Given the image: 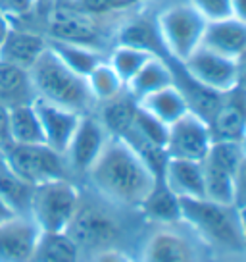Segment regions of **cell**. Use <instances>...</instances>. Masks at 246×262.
Masks as SVG:
<instances>
[{"mask_svg":"<svg viewBox=\"0 0 246 262\" xmlns=\"http://www.w3.org/2000/svg\"><path fill=\"white\" fill-rule=\"evenodd\" d=\"M85 176L100 199L121 208H139L158 180L131 145L112 135Z\"/></svg>","mask_w":246,"mask_h":262,"instance_id":"1","label":"cell"},{"mask_svg":"<svg viewBox=\"0 0 246 262\" xmlns=\"http://www.w3.org/2000/svg\"><path fill=\"white\" fill-rule=\"evenodd\" d=\"M29 74L39 100L73 110L77 114H90L96 106L87 77L69 70L50 49L37 58L29 68Z\"/></svg>","mask_w":246,"mask_h":262,"instance_id":"2","label":"cell"},{"mask_svg":"<svg viewBox=\"0 0 246 262\" xmlns=\"http://www.w3.org/2000/svg\"><path fill=\"white\" fill-rule=\"evenodd\" d=\"M181 224L189 226L206 247L231 254L244 253L237 205L210 199H181Z\"/></svg>","mask_w":246,"mask_h":262,"instance_id":"3","label":"cell"},{"mask_svg":"<svg viewBox=\"0 0 246 262\" xmlns=\"http://www.w3.org/2000/svg\"><path fill=\"white\" fill-rule=\"evenodd\" d=\"M112 206L114 205H110L100 196L94 201V199H87L81 193L73 220L69 222L66 233L79 247L83 258L85 254L89 258L90 254H96L100 251L119 249L117 243L123 235V228Z\"/></svg>","mask_w":246,"mask_h":262,"instance_id":"4","label":"cell"},{"mask_svg":"<svg viewBox=\"0 0 246 262\" xmlns=\"http://www.w3.org/2000/svg\"><path fill=\"white\" fill-rule=\"evenodd\" d=\"M79 199L81 191L69 178L46 181L33 189L29 216L42 233L66 231L69 222L73 220Z\"/></svg>","mask_w":246,"mask_h":262,"instance_id":"5","label":"cell"},{"mask_svg":"<svg viewBox=\"0 0 246 262\" xmlns=\"http://www.w3.org/2000/svg\"><path fill=\"white\" fill-rule=\"evenodd\" d=\"M156 25L165 54L183 62L202 45L208 21L190 4H175L158 16Z\"/></svg>","mask_w":246,"mask_h":262,"instance_id":"6","label":"cell"},{"mask_svg":"<svg viewBox=\"0 0 246 262\" xmlns=\"http://www.w3.org/2000/svg\"><path fill=\"white\" fill-rule=\"evenodd\" d=\"M4 160L17 178H21L33 187L46 181L69 178V168L64 155L56 152L44 143H37V145L10 143L4 148Z\"/></svg>","mask_w":246,"mask_h":262,"instance_id":"7","label":"cell"},{"mask_svg":"<svg viewBox=\"0 0 246 262\" xmlns=\"http://www.w3.org/2000/svg\"><path fill=\"white\" fill-rule=\"evenodd\" d=\"M44 14V29L42 33L52 41L79 42L99 49L100 25L96 16L85 12L73 2L67 0H52L48 6L37 10Z\"/></svg>","mask_w":246,"mask_h":262,"instance_id":"8","label":"cell"},{"mask_svg":"<svg viewBox=\"0 0 246 262\" xmlns=\"http://www.w3.org/2000/svg\"><path fill=\"white\" fill-rule=\"evenodd\" d=\"M181 66L185 72L198 81L202 87L213 93H229L238 87V62L227 56H222L206 47H198L189 58H185Z\"/></svg>","mask_w":246,"mask_h":262,"instance_id":"9","label":"cell"},{"mask_svg":"<svg viewBox=\"0 0 246 262\" xmlns=\"http://www.w3.org/2000/svg\"><path fill=\"white\" fill-rule=\"evenodd\" d=\"M213 143V135L204 118L187 112L167 127L165 152L169 158H185L202 162Z\"/></svg>","mask_w":246,"mask_h":262,"instance_id":"10","label":"cell"},{"mask_svg":"<svg viewBox=\"0 0 246 262\" xmlns=\"http://www.w3.org/2000/svg\"><path fill=\"white\" fill-rule=\"evenodd\" d=\"M198 239V237H196ZM175 226H160L146 239L139 262H204L202 245Z\"/></svg>","mask_w":246,"mask_h":262,"instance_id":"11","label":"cell"},{"mask_svg":"<svg viewBox=\"0 0 246 262\" xmlns=\"http://www.w3.org/2000/svg\"><path fill=\"white\" fill-rule=\"evenodd\" d=\"M108 139H110V133L102 125L99 116H92V112L83 114L73 137L64 152L69 173L85 176L89 172L90 166L96 162V158L102 152V148L106 147Z\"/></svg>","mask_w":246,"mask_h":262,"instance_id":"12","label":"cell"},{"mask_svg":"<svg viewBox=\"0 0 246 262\" xmlns=\"http://www.w3.org/2000/svg\"><path fill=\"white\" fill-rule=\"evenodd\" d=\"M41 229L29 214H16L0 224V262H33Z\"/></svg>","mask_w":246,"mask_h":262,"instance_id":"13","label":"cell"},{"mask_svg":"<svg viewBox=\"0 0 246 262\" xmlns=\"http://www.w3.org/2000/svg\"><path fill=\"white\" fill-rule=\"evenodd\" d=\"M46 49L48 39L41 29L23 24H12L0 47V60L29 70Z\"/></svg>","mask_w":246,"mask_h":262,"instance_id":"14","label":"cell"},{"mask_svg":"<svg viewBox=\"0 0 246 262\" xmlns=\"http://www.w3.org/2000/svg\"><path fill=\"white\" fill-rule=\"evenodd\" d=\"M208 125L213 141L242 139L246 133V91L235 87L229 93H223Z\"/></svg>","mask_w":246,"mask_h":262,"instance_id":"15","label":"cell"},{"mask_svg":"<svg viewBox=\"0 0 246 262\" xmlns=\"http://www.w3.org/2000/svg\"><path fill=\"white\" fill-rule=\"evenodd\" d=\"M35 108H37V114L41 120L44 145H48L56 152L64 155L83 114H77L73 110L56 106V104H50V102L39 100V98L35 100Z\"/></svg>","mask_w":246,"mask_h":262,"instance_id":"16","label":"cell"},{"mask_svg":"<svg viewBox=\"0 0 246 262\" xmlns=\"http://www.w3.org/2000/svg\"><path fill=\"white\" fill-rule=\"evenodd\" d=\"M202 47L238 62L246 54V24L233 16L208 21Z\"/></svg>","mask_w":246,"mask_h":262,"instance_id":"17","label":"cell"},{"mask_svg":"<svg viewBox=\"0 0 246 262\" xmlns=\"http://www.w3.org/2000/svg\"><path fill=\"white\" fill-rule=\"evenodd\" d=\"M162 180L181 199H206L202 162L185 158H167Z\"/></svg>","mask_w":246,"mask_h":262,"instance_id":"18","label":"cell"},{"mask_svg":"<svg viewBox=\"0 0 246 262\" xmlns=\"http://www.w3.org/2000/svg\"><path fill=\"white\" fill-rule=\"evenodd\" d=\"M142 216L158 226H177L181 224V199L173 193L162 178H158L150 193L139 205Z\"/></svg>","mask_w":246,"mask_h":262,"instance_id":"19","label":"cell"},{"mask_svg":"<svg viewBox=\"0 0 246 262\" xmlns=\"http://www.w3.org/2000/svg\"><path fill=\"white\" fill-rule=\"evenodd\" d=\"M37 93L29 70L0 60V104L16 108L23 104H33Z\"/></svg>","mask_w":246,"mask_h":262,"instance_id":"20","label":"cell"},{"mask_svg":"<svg viewBox=\"0 0 246 262\" xmlns=\"http://www.w3.org/2000/svg\"><path fill=\"white\" fill-rule=\"evenodd\" d=\"M173 70L167 58L150 56L137 74L125 83V89L137 102L156 91L173 85Z\"/></svg>","mask_w":246,"mask_h":262,"instance_id":"21","label":"cell"},{"mask_svg":"<svg viewBox=\"0 0 246 262\" xmlns=\"http://www.w3.org/2000/svg\"><path fill=\"white\" fill-rule=\"evenodd\" d=\"M139 106L144 108L146 112H150L165 125H171L173 122L179 120L181 116L189 112V104H187L183 93H181L175 83L152 93V95H148V97L140 98Z\"/></svg>","mask_w":246,"mask_h":262,"instance_id":"22","label":"cell"},{"mask_svg":"<svg viewBox=\"0 0 246 262\" xmlns=\"http://www.w3.org/2000/svg\"><path fill=\"white\" fill-rule=\"evenodd\" d=\"M48 49L69 70H73L75 74L83 75V77H87L100 62H104L108 58L100 49H94V47H89V45H79V42L52 41V39H48Z\"/></svg>","mask_w":246,"mask_h":262,"instance_id":"23","label":"cell"},{"mask_svg":"<svg viewBox=\"0 0 246 262\" xmlns=\"http://www.w3.org/2000/svg\"><path fill=\"white\" fill-rule=\"evenodd\" d=\"M204 172V195L210 201L235 205V176L237 172L206 156L202 160Z\"/></svg>","mask_w":246,"mask_h":262,"instance_id":"24","label":"cell"},{"mask_svg":"<svg viewBox=\"0 0 246 262\" xmlns=\"http://www.w3.org/2000/svg\"><path fill=\"white\" fill-rule=\"evenodd\" d=\"M135 112H137V100L125 89L115 98L102 102L99 120L112 137H123L131 129Z\"/></svg>","mask_w":246,"mask_h":262,"instance_id":"25","label":"cell"},{"mask_svg":"<svg viewBox=\"0 0 246 262\" xmlns=\"http://www.w3.org/2000/svg\"><path fill=\"white\" fill-rule=\"evenodd\" d=\"M117 45H127V47L144 50L154 56H167L160 31H158V25L148 19H133L123 25L117 35Z\"/></svg>","mask_w":246,"mask_h":262,"instance_id":"26","label":"cell"},{"mask_svg":"<svg viewBox=\"0 0 246 262\" xmlns=\"http://www.w3.org/2000/svg\"><path fill=\"white\" fill-rule=\"evenodd\" d=\"M33 262H85L79 247L66 231L41 233Z\"/></svg>","mask_w":246,"mask_h":262,"instance_id":"27","label":"cell"},{"mask_svg":"<svg viewBox=\"0 0 246 262\" xmlns=\"http://www.w3.org/2000/svg\"><path fill=\"white\" fill-rule=\"evenodd\" d=\"M10 139L17 145H37L44 143L41 120L33 104L10 108Z\"/></svg>","mask_w":246,"mask_h":262,"instance_id":"28","label":"cell"},{"mask_svg":"<svg viewBox=\"0 0 246 262\" xmlns=\"http://www.w3.org/2000/svg\"><path fill=\"white\" fill-rule=\"evenodd\" d=\"M33 185L17 178L8 166H0V196L8 203L17 214H29V205L33 196Z\"/></svg>","mask_w":246,"mask_h":262,"instance_id":"29","label":"cell"},{"mask_svg":"<svg viewBox=\"0 0 246 262\" xmlns=\"http://www.w3.org/2000/svg\"><path fill=\"white\" fill-rule=\"evenodd\" d=\"M87 83L92 93V97L96 100V104H102L106 100H112L117 95H121L125 91V83L121 77L115 74V70L110 66L108 58L104 62H100L89 75H87Z\"/></svg>","mask_w":246,"mask_h":262,"instance_id":"30","label":"cell"},{"mask_svg":"<svg viewBox=\"0 0 246 262\" xmlns=\"http://www.w3.org/2000/svg\"><path fill=\"white\" fill-rule=\"evenodd\" d=\"M150 56H154V54H148L144 50L133 49V47H127V45H117L110 52L108 62L115 70V74L121 77V81L127 83L144 66V62Z\"/></svg>","mask_w":246,"mask_h":262,"instance_id":"31","label":"cell"},{"mask_svg":"<svg viewBox=\"0 0 246 262\" xmlns=\"http://www.w3.org/2000/svg\"><path fill=\"white\" fill-rule=\"evenodd\" d=\"M0 12L12 24H29L37 12L35 0H0Z\"/></svg>","mask_w":246,"mask_h":262,"instance_id":"32","label":"cell"},{"mask_svg":"<svg viewBox=\"0 0 246 262\" xmlns=\"http://www.w3.org/2000/svg\"><path fill=\"white\" fill-rule=\"evenodd\" d=\"M189 4L206 21H217L231 16V0H190Z\"/></svg>","mask_w":246,"mask_h":262,"instance_id":"33","label":"cell"},{"mask_svg":"<svg viewBox=\"0 0 246 262\" xmlns=\"http://www.w3.org/2000/svg\"><path fill=\"white\" fill-rule=\"evenodd\" d=\"M85 262H137L133 260L129 254L121 251V249H108V251H100L96 254H90Z\"/></svg>","mask_w":246,"mask_h":262,"instance_id":"34","label":"cell"},{"mask_svg":"<svg viewBox=\"0 0 246 262\" xmlns=\"http://www.w3.org/2000/svg\"><path fill=\"white\" fill-rule=\"evenodd\" d=\"M10 143V110L0 104V148L4 150Z\"/></svg>","mask_w":246,"mask_h":262,"instance_id":"35","label":"cell"},{"mask_svg":"<svg viewBox=\"0 0 246 262\" xmlns=\"http://www.w3.org/2000/svg\"><path fill=\"white\" fill-rule=\"evenodd\" d=\"M231 16L246 24V0H231Z\"/></svg>","mask_w":246,"mask_h":262,"instance_id":"36","label":"cell"},{"mask_svg":"<svg viewBox=\"0 0 246 262\" xmlns=\"http://www.w3.org/2000/svg\"><path fill=\"white\" fill-rule=\"evenodd\" d=\"M16 214H17L16 210H14V208L6 203L2 196H0V224H2V222H6V220H10V218H14Z\"/></svg>","mask_w":246,"mask_h":262,"instance_id":"37","label":"cell"},{"mask_svg":"<svg viewBox=\"0 0 246 262\" xmlns=\"http://www.w3.org/2000/svg\"><path fill=\"white\" fill-rule=\"evenodd\" d=\"M238 220H240V235H242V249L246 254V205L238 206Z\"/></svg>","mask_w":246,"mask_h":262,"instance_id":"38","label":"cell"},{"mask_svg":"<svg viewBox=\"0 0 246 262\" xmlns=\"http://www.w3.org/2000/svg\"><path fill=\"white\" fill-rule=\"evenodd\" d=\"M238 87L246 91V54L238 60Z\"/></svg>","mask_w":246,"mask_h":262,"instance_id":"39","label":"cell"},{"mask_svg":"<svg viewBox=\"0 0 246 262\" xmlns=\"http://www.w3.org/2000/svg\"><path fill=\"white\" fill-rule=\"evenodd\" d=\"M10 25H12V21L0 12V47H2V41H4V37H6V33H8Z\"/></svg>","mask_w":246,"mask_h":262,"instance_id":"40","label":"cell"},{"mask_svg":"<svg viewBox=\"0 0 246 262\" xmlns=\"http://www.w3.org/2000/svg\"><path fill=\"white\" fill-rule=\"evenodd\" d=\"M114 2L115 8H121V6H129L131 2H135V0H112Z\"/></svg>","mask_w":246,"mask_h":262,"instance_id":"41","label":"cell"},{"mask_svg":"<svg viewBox=\"0 0 246 262\" xmlns=\"http://www.w3.org/2000/svg\"><path fill=\"white\" fill-rule=\"evenodd\" d=\"M238 145H240V150H242V155H244V158H246V133L242 135V139L238 141Z\"/></svg>","mask_w":246,"mask_h":262,"instance_id":"42","label":"cell"},{"mask_svg":"<svg viewBox=\"0 0 246 262\" xmlns=\"http://www.w3.org/2000/svg\"><path fill=\"white\" fill-rule=\"evenodd\" d=\"M37 2V10H41V8H44V6H48L52 0H35Z\"/></svg>","mask_w":246,"mask_h":262,"instance_id":"43","label":"cell"},{"mask_svg":"<svg viewBox=\"0 0 246 262\" xmlns=\"http://www.w3.org/2000/svg\"><path fill=\"white\" fill-rule=\"evenodd\" d=\"M6 164V160H4V150L0 148V166H4Z\"/></svg>","mask_w":246,"mask_h":262,"instance_id":"44","label":"cell"},{"mask_svg":"<svg viewBox=\"0 0 246 262\" xmlns=\"http://www.w3.org/2000/svg\"><path fill=\"white\" fill-rule=\"evenodd\" d=\"M222 262H246L242 258H227V260H222Z\"/></svg>","mask_w":246,"mask_h":262,"instance_id":"45","label":"cell"},{"mask_svg":"<svg viewBox=\"0 0 246 262\" xmlns=\"http://www.w3.org/2000/svg\"><path fill=\"white\" fill-rule=\"evenodd\" d=\"M67 2H71V0H67Z\"/></svg>","mask_w":246,"mask_h":262,"instance_id":"46","label":"cell"}]
</instances>
